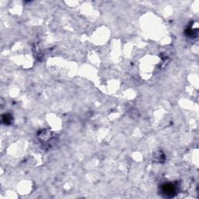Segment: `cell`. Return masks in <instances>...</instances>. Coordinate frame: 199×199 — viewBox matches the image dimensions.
<instances>
[{
    "instance_id": "1",
    "label": "cell",
    "mask_w": 199,
    "mask_h": 199,
    "mask_svg": "<svg viewBox=\"0 0 199 199\" xmlns=\"http://www.w3.org/2000/svg\"><path fill=\"white\" fill-rule=\"evenodd\" d=\"M163 191L164 192V194H166L168 197L174 196V192H175V188H174V186L172 185V184H166L165 185H164Z\"/></svg>"
}]
</instances>
